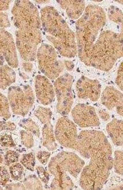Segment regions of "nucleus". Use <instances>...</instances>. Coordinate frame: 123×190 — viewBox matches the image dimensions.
I'll return each instance as SVG.
<instances>
[{"mask_svg":"<svg viewBox=\"0 0 123 190\" xmlns=\"http://www.w3.org/2000/svg\"><path fill=\"white\" fill-rule=\"evenodd\" d=\"M17 30L16 45L23 59L33 61L40 42V22L37 8L29 1H17L13 10Z\"/></svg>","mask_w":123,"mask_h":190,"instance_id":"nucleus-1","label":"nucleus"},{"mask_svg":"<svg viewBox=\"0 0 123 190\" xmlns=\"http://www.w3.org/2000/svg\"><path fill=\"white\" fill-rule=\"evenodd\" d=\"M42 20L49 40L54 43L60 54L67 57L74 56L75 53L69 43L68 29L58 12L51 7L44 8L42 10Z\"/></svg>","mask_w":123,"mask_h":190,"instance_id":"nucleus-2","label":"nucleus"},{"mask_svg":"<svg viewBox=\"0 0 123 190\" xmlns=\"http://www.w3.org/2000/svg\"><path fill=\"white\" fill-rule=\"evenodd\" d=\"M37 55L39 68L42 73L50 79L57 78L62 72L63 67L54 49L46 44L40 48Z\"/></svg>","mask_w":123,"mask_h":190,"instance_id":"nucleus-3","label":"nucleus"},{"mask_svg":"<svg viewBox=\"0 0 123 190\" xmlns=\"http://www.w3.org/2000/svg\"><path fill=\"white\" fill-rule=\"evenodd\" d=\"M54 91L59 112L65 115L69 112L73 103L72 78L68 74L58 78L54 82Z\"/></svg>","mask_w":123,"mask_h":190,"instance_id":"nucleus-4","label":"nucleus"},{"mask_svg":"<svg viewBox=\"0 0 123 190\" xmlns=\"http://www.w3.org/2000/svg\"><path fill=\"white\" fill-rule=\"evenodd\" d=\"M12 88L15 93L13 97L14 103H12V107L18 110L20 114H26L34 102V95L32 88L29 85L13 86Z\"/></svg>","mask_w":123,"mask_h":190,"instance_id":"nucleus-5","label":"nucleus"},{"mask_svg":"<svg viewBox=\"0 0 123 190\" xmlns=\"http://www.w3.org/2000/svg\"><path fill=\"white\" fill-rule=\"evenodd\" d=\"M72 115L75 123L81 127L98 125L99 119L94 109L84 104H78L72 110Z\"/></svg>","mask_w":123,"mask_h":190,"instance_id":"nucleus-6","label":"nucleus"},{"mask_svg":"<svg viewBox=\"0 0 123 190\" xmlns=\"http://www.w3.org/2000/svg\"><path fill=\"white\" fill-rule=\"evenodd\" d=\"M76 89L78 98L82 99L96 101L101 96V85L96 80H90L84 77L78 80Z\"/></svg>","mask_w":123,"mask_h":190,"instance_id":"nucleus-7","label":"nucleus"},{"mask_svg":"<svg viewBox=\"0 0 123 190\" xmlns=\"http://www.w3.org/2000/svg\"><path fill=\"white\" fill-rule=\"evenodd\" d=\"M36 96L44 105H48L54 100L55 96L54 88L50 81L45 76L38 75L35 81Z\"/></svg>","mask_w":123,"mask_h":190,"instance_id":"nucleus-8","label":"nucleus"},{"mask_svg":"<svg viewBox=\"0 0 123 190\" xmlns=\"http://www.w3.org/2000/svg\"><path fill=\"white\" fill-rule=\"evenodd\" d=\"M2 32L0 31V59L2 53L9 65L17 67L18 59L12 39L8 32Z\"/></svg>","mask_w":123,"mask_h":190,"instance_id":"nucleus-9","label":"nucleus"},{"mask_svg":"<svg viewBox=\"0 0 123 190\" xmlns=\"http://www.w3.org/2000/svg\"><path fill=\"white\" fill-rule=\"evenodd\" d=\"M101 101L108 109L116 108L119 114H123V95L112 86L106 88L101 96Z\"/></svg>","mask_w":123,"mask_h":190,"instance_id":"nucleus-10","label":"nucleus"},{"mask_svg":"<svg viewBox=\"0 0 123 190\" xmlns=\"http://www.w3.org/2000/svg\"><path fill=\"white\" fill-rule=\"evenodd\" d=\"M107 130L112 138L121 139L122 136V122L114 120L107 126Z\"/></svg>","mask_w":123,"mask_h":190,"instance_id":"nucleus-11","label":"nucleus"},{"mask_svg":"<svg viewBox=\"0 0 123 190\" xmlns=\"http://www.w3.org/2000/svg\"><path fill=\"white\" fill-rule=\"evenodd\" d=\"M10 172L12 178L14 180H19L23 175L24 169L20 163H16L11 167Z\"/></svg>","mask_w":123,"mask_h":190,"instance_id":"nucleus-12","label":"nucleus"},{"mask_svg":"<svg viewBox=\"0 0 123 190\" xmlns=\"http://www.w3.org/2000/svg\"><path fill=\"white\" fill-rule=\"evenodd\" d=\"M0 144L4 147H12L14 146L11 136L7 134L0 136Z\"/></svg>","mask_w":123,"mask_h":190,"instance_id":"nucleus-13","label":"nucleus"},{"mask_svg":"<svg viewBox=\"0 0 123 190\" xmlns=\"http://www.w3.org/2000/svg\"><path fill=\"white\" fill-rule=\"evenodd\" d=\"M10 175L6 168L0 167V185H5L9 181Z\"/></svg>","mask_w":123,"mask_h":190,"instance_id":"nucleus-14","label":"nucleus"},{"mask_svg":"<svg viewBox=\"0 0 123 190\" xmlns=\"http://www.w3.org/2000/svg\"><path fill=\"white\" fill-rule=\"evenodd\" d=\"M22 163L27 169H32L34 163L33 155L32 154L25 155L23 158Z\"/></svg>","mask_w":123,"mask_h":190,"instance_id":"nucleus-15","label":"nucleus"},{"mask_svg":"<svg viewBox=\"0 0 123 190\" xmlns=\"http://www.w3.org/2000/svg\"><path fill=\"white\" fill-rule=\"evenodd\" d=\"M5 159L7 163H12L18 161V156L16 152L14 151H9L6 154Z\"/></svg>","mask_w":123,"mask_h":190,"instance_id":"nucleus-16","label":"nucleus"},{"mask_svg":"<svg viewBox=\"0 0 123 190\" xmlns=\"http://www.w3.org/2000/svg\"><path fill=\"white\" fill-rule=\"evenodd\" d=\"M117 84L120 89L123 91V65H121L118 72L116 80Z\"/></svg>","mask_w":123,"mask_h":190,"instance_id":"nucleus-17","label":"nucleus"},{"mask_svg":"<svg viewBox=\"0 0 123 190\" xmlns=\"http://www.w3.org/2000/svg\"><path fill=\"white\" fill-rule=\"evenodd\" d=\"M27 62L24 64L23 65L24 68L27 72H31V69H32V64L30 62Z\"/></svg>","mask_w":123,"mask_h":190,"instance_id":"nucleus-18","label":"nucleus"},{"mask_svg":"<svg viewBox=\"0 0 123 190\" xmlns=\"http://www.w3.org/2000/svg\"><path fill=\"white\" fill-rule=\"evenodd\" d=\"M2 156H1V155H0V164H1V163H2Z\"/></svg>","mask_w":123,"mask_h":190,"instance_id":"nucleus-19","label":"nucleus"},{"mask_svg":"<svg viewBox=\"0 0 123 190\" xmlns=\"http://www.w3.org/2000/svg\"><path fill=\"white\" fill-rule=\"evenodd\" d=\"M87 18H88L87 16H86L84 17V20H87Z\"/></svg>","mask_w":123,"mask_h":190,"instance_id":"nucleus-20","label":"nucleus"}]
</instances>
